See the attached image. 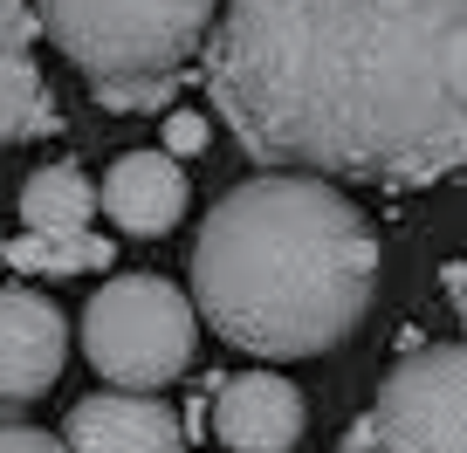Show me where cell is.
<instances>
[{
    "label": "cell",
    "mask_w": 467,
    "mask_h": 453,
    "mask_svg": "<svg viewBox=\"0 0 467 453\" xmlns=\"http://www.w3.org/2000/svg\"><path fill=\"white\" fill-rule=\"evenodd\" d=\"M200 56L254 165L371 186L467 165V0H220Z\"/></svg>",
    "instance_id": "1"
},
{
    "label": "cell",
    "mask_w": 467,
    "mask_h": 453,
    "mask_svg": "<svg viewBox=\"0 0 467 453\" xmlns=\"http://www.w3.org/2000/svg\"><path fill=\"white\" fill-rule=\"evenodd\" d=\"M379 241L323 172L234 186L192 241V303L234 351L289 365L337 351L371 309Z\"/></svg>",
    "instance_id": "2"
},
{
    "label": "cell",
    "mask_w": 467,
    "mask_h": 453,
    "mask_svg": "<svg viewBox=\"0 0 467 453\" xmlns=\"http://www.w3.org/2000/svg\"><path fill=\"white\" fill-rule=\"evenodd\" d=\"M42 35L97 76H179L213 35L220 0H35Z\"/></svg>",
    "instance_id": "3"
},
{
    "label": "cell",
    "mask_w": 467,
    "mask_h": 453,
    "mask_svg": "<svg viewBox=\"0 0 467 453\" xmlns=\"http://www.w3.org/2000/svg\"><path fill=\"white\" fill-rule=\"evenodd\" d=\"M200 323L165 275H117L83 309V351L103 385H172L192 365Z\"/></svg>",
    "instance_id": "4"
},
{
    "label": "cell",
    "mask_w": 467,
    "mask_h": 453,
    "mask_svg": "<svg viewBox=\"0 0 467 453\" xmlns=\"http://www.w3.org/2000/svg\"><path fill=\"white\" fill-rule=\"evenodd\" d=\"M337 447H392V453H467V344H433L385 371L379 406Z\"/></svg>",
    "instance_id": "5"
},
{
    "label": "cell",
    "mask_w": 467,
    "mask_h": 453,
    "mask_svg": "<svg viewBox=\"0 0 467 453\" xmlns=\"http://www.w3.org/2000/svg\"><path fill=\"white\" fill-rule=\"evenodd\" d=\"M69 365V323L42 289H0V412L42 406Z\"/></svg>",
    "instance_id": "6"
},
{
    "label": "cell",
    "mask_w": 467,
    "mask_h": 453,
    "mask_svg": "<svg viewBox=\"0 0 467 453\" xmlns=\"http://www.w3.org/2000/svg\"><path fill=\"white\" fill-rule=\"evenodd\" d=\"M62 439L76 453H172L186 447V426L145 385H117V392H97L62 419Z\"/></svg>",
    "instance_id": "7"
},
{
    "label": "cell",
    "mask_w": 467,
    "mask_h": 453,
    "mask_svg": "<svg viewBox=\"0 0 467 453\" xmlns=\"http://www.w3.org/2000/svg\"><path fill=\"white\" fill-rule=\"evenodd\" d=\"M213 433L220 447L234 453H289L296 439H303V392H296L289 378H275V371H241V378H213Z\"/></svg>",
    "instance_id": "8"
},
{
    "label": "cell",
    "mask_w": 467,
    "mask_h": 453,
    "mask_svg": "<svg viewBox=\"0 0 467 453\" xmlns=\"http://www.w3.org/2000/svg\"><path fill=\"white\" fill-rule=\"evenodd\" d=\"M97 200L131 241H165L179 220H186L192 186H186V172H179V159L159 145V151H124V159L103 172Z\"/></svg>",
    "instance_id": "9"
},
{
    "label": "cell",
    "mask_w": 467,
    "mask_h": 453,
    "mask_svg": "<svg viewBox=\"0 0 467 453\" xmlns=\"http://www.w3.org/2000/svg\"><path fill=\"white\" fill-rule=\"evenodd\" d=\"M62 131L56 89L28 48H0V145H28V138Z\"/></svg>",
    "instance_id": "10"
},
{
    "label": "cell",
    "mask_w": 467,
    "mask_h": 453,
    "mask_svg": "<svg viewBox=\"0 0 467 453\" xmlns=\"http://www.w3.org/2000/svg\"><path fill=\"white\" fill-rule=\"evenodd\" d=\"M7 268L21 275H89L110 268V241L89 227H28L21 241H7Z\"/></svg>",
    "instance_id": "11"
},
{
    "label": "cell",
    "mask_w": 467,
    "mask_h": 453,
    "mask_svg": "<svg viewBox=\"0 0 467 453\" xmlns=\"http://www.w3.org/2000/svg\"><path fill=\"white\" fill-rule=\"evenodd\" d=\"M97 206L103 200H97L83 165H42V172L21 186V220H28V227H89Z\"/></svg>",
    "instance_id": "12"
},
{
    "label": "cell",
    "mask_w": 467,
    "mask_h": 453,
    "mask_svg": "<svg viewBox=\"0 0 467 453\" xmlns=\"http://www.w3.org/2000/svg\"><path fill=\"white\" fill-rule=\"evenodd\" d=\"M89 97H97L103 110H124V118H159V110H172L179 76H97Z\"/></svg>",
    "instance_id": "13"
},
{
    "label": "cell",
    "mask_w": 467,
    "mask_h": 453,
    "mask_svg": "<svg viewBox=\"0 0 467 453\" xmlns=\"http://www.w3.org/2000/svg\"><path fill=\"white\" fill-rule=\"evenodd\" d=\"M165 151H172V159H200L206 151V118L200 110H165Z\"/></svg>",
    "instance_id": "14"
},
{
    "label": "cell",
    "mask_w": 467,
    "mask_h": 453,
    "mask_svg": "<svg viewBox=\"0 0 467 453\" xmlns=\"http://www.w3.org/2000/svg\"><path fill=\"white\" fill-rule=\"evenodd\" d=\"M42 35V7L35 0H0V48H28Z\"/></svg>",
    "instance_id": "15"
},
{
    "label": "cell",
    "mask_w": 467,
    "mask_h": 453,
    "mask_svg": "<svg viewBox=\"0 0 467 453\" xmlns=\"http://www.w3.org/2000/svg\"><path fill=\"white\" fill-rule=\"evenodd\" d=\"M69 439L42 433V426H0V453H62Z\"/></svg>",
    "instance_id": "16"
},
{
    "label": "cell",
    "mask_w": 467,
    "mask_h": 453,
    "mask_svg": "<svg viewBox=\"0 0 467 453\" xmlns=\"http://www.w3.org/2000/svg\"><path fill=\"white\" fill-rule=\"evenodd\" d=\"M447 282H453V303H461V309H467V268H453V275H447Z\"/></svg>",
    "instance_id": "17"
},
{
    "label": "cell",
    "mask_w": 467,
    "mask_h": 453,
    "mask_svg": "<svg viewBox=\"0 0 467 453\" xmlns=\"http://www.w3.org/2000/svg\"><path fill=\"white\" fill-rule=\"evenodd\" d=\"M0 262H7V241H0Z\"/></svg>",
    "instance_id": "18"
}]
</instances>
